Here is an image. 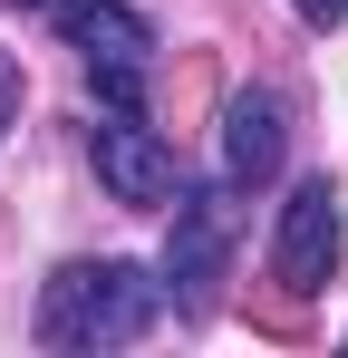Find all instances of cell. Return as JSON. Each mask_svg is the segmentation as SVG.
<instances>
[{"instance_id": "9c48e42d", "label": "cell", "mask_w": 348, "mask_h": 358, "mask_svg": "<svg viewBox=\"0 0 348 358\" xmlns=\"http://www.w3.org/2000/svg\"><path fill=\"white\" fill-rule=\"evenodd\" d=\"M10 10H39V20H58V10H68V0H10Z\"/></svg>"}, {"instance_id": "6da1fadb", "label": "cell", "mask_w": 348, "mask_h": 358, "mask_svg": "<svg viewBox=\"0 0 348 358\" xmlns=\"http://www.w3.org/2000/svg\"><path fill=\"white\" fill-rule=\"evenodd\" d=\"M165 320V281L126 252H87V262H58L39 281V349L97 358V349H136L145 329Z\"/></svg>"}, {"instance_id": "52a82bcc", "label": "cell", "mask_w": 348, "mask_h": 358, "mask_svg": "<svg viewBox=\"0 0 348 358\" xmlns=\"http://www.w3.org/2000/svg\"><path fill=\"white\" fill-rule=\"evenodd\" d=\"M10 126H20V59L0 49V145H10Z\"/></svg>"}, {"instance_id": "3957f363", "label": "cell", "mask_w": 348, "mask_h": 358, "mask_svg": "<svg viewBox=\"0 0 348 358\" xmlns=\"http://www.w3.org/2000/svg\"><path fill=\"white\" fill-rule=\"evenodd\" d=\"M58 39L87 59V78H97V97H107L116 117H145V68H155V20L136 10V0H68L58 10Z\"/></svg>"}, {"instance_id": "277c9868", "label": "cell", "mask_w": 348, "mask_h": 358, "mask_svg": "<svg viewBox=\"0 0 348 358\" xmlns=\"http://www.w3.org/2000/svg\"><path fill=\"white\" fill-rule=\"evenodd\" d=\"M348 252V213H339V184L329 175H300L281 203V223H271V271H281V291H329V271H339Z\"/></svg>"}, {"instance_id": "5b68a950", "label": "cell", "mask_w": 348, "mask_h": 358, "mask_svg": "<svg viewBox=\"0 0 348 358\" xmlns=\"http://www.w3.org/2000/svg\"><path fill=\"white\" fill-rule=\"evenodd\" d=\"M87 165H97V184H107L116 203H136V213H155V203L184 194V155H174L145 117H116V107L87 126Z\"/></svg>"}, {"instance_id": "7a4b0ae2", "label": "cell", "mask_w": 348, "mask_h": 358, "mask_svg": "<svg viewBox=\"0 0 348 358\" xmlns=\"http://www.w3.org/2000/svg\"><path fill=\"white\" fill-rule=\"evenodd\" d=\"M165 213H174V223H165V262H155L165 310H174V320H213L223 262H232V184H184Z\"/></svg>"}, {"instance_id": "8992f818", "label": "cell", "mask_w": 348, "mask_h": 358, "mask_svg": "<svg viewBox=\"0 0 348 358\" xmlns=\"http://www.w3.org/2000/svg\"><path fill=\"white\" fill-rule=\"evenodd\" d=\"M281 155H290V107H281V87H242V97L223 107V145H213L223 184L252 194V184L281 175Z\"/></svg>"}, {"instance_id": "ba28073f", "label": "cell", "mask_w": 348, "mask_h": 358, "mask_svg": "<svg viewBox=\"0 0 348 358\" xmlns=\"http://www.w3.org/2000/svg\"><path fill=\"white\" fill-rule=\"evenodd\" d=\"M290 10H300L310 29H339V20H348V0H290Z\"/></svg>"}]
</instances>
